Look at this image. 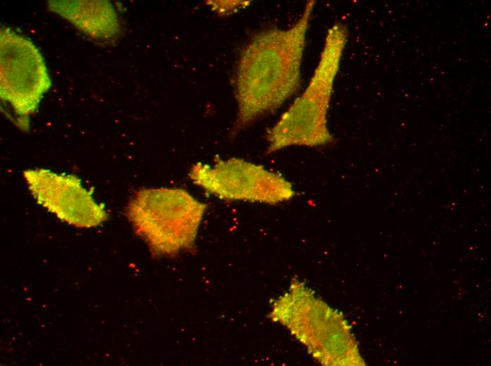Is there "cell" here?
Here are the masks:
<instances>
[{
	"mask_svg": "<svg viewBox=\"0 0 491 366\" xmlns=\"http://www.w3.org/2000/svg\"><path fill=\"white\" fill-rule=\"evenodd\" d=\"M315 4L309 1L289 28L271 27L250 38L242 50L235 75L236 135L274 113L301 87L306 33Z\"/></svg>",
	"mask_w": 491,
	"mask_h": 366,
	"instance_id": "1",
	"label": "cell"
},
{
	"mask_svg": "<svg viewBox=\"0 0 491 366\" xmlns=\"http://www.w3.org/2000/svg\"><path fill=\"white\" fill-rule=\"evenodd\" d=\"M348 35L347 27L341 23L329 28L309 84L267 132V154L291 146L318 147L334 141L327 117Z\"/></svg>",
	"mask_w": 491,
	"mask_h": 366,
	"instance_id": "2",
	"label": "cell"
},
{
	"mask_svg": "<svg viewBox=\"0 0 491 366\" xmlns=\"http://www.w3.org/2000/svg\"><path fill=\"white\" fill-rule=\"evenodd\" d=\"M207 205L177 187L138 190L125 214L132 228L157 258H175L195 251Z\"/></svg>",
	"mask_w": 491,
	"mask_h": 366,
	"instance_id": "3",
	"label": "cell"
},
{
	"mask_svg": "<svg viewBox=\"0 0 491 366\" xmlns=\"http://www.w3.org/2000/svg\"><path fill=\"white\" fill-rule=\"evenodd\" d=\"M269 317L285 326L322 365H365L346 320L301 282H293L274 302Z\"/></svg>",
	"mask_w": 491,
	"mask_h": 366,
	"instance_id": "4",
	"label": "cell"
},
{
	"mask_svg": "<svg viewBox=\"0 0 491 366\" xmlns=\"http://www.w3.org/2000/svg\"><path fill=\"white\" fill-rule=\"evenodd\" d=\"M188 177L206 193L224 201L274 205L295 196L292 184L282 175L238 158L216 156L212 164L195 163Z\"/></svg>",
	"mask_w": 491,
	"mask_h": 366,
	"instance_id": "5",
	"label": "cell"
},
{
	"mask_svg": "<svg viewBox=\"0 0 491 366\" xmlns=\"http://www.w3.org/2000/svg\"><path fill=\"white\" fill-rule=\"evenodd\" d=\"M51 86L43 58L29 40L10 28L1 30V98L14 111L16 124L29 127V117Z\"/></svg>",
	"mask_w": 491,
	"mask_h": 366,
	"instance_id": "6",
	"label": "cell"
},
{
	"mask_svg": "<svg viewBox=\"0 0 491 366\" xmlns=\"http://www.w3.org/2000/svg\"><path fill=\"white\" fill-rule=\"evenodd\" d=\"M23 175L35 201L69 225L88 229L107 220L104 206L93 198L76 177L47 169L26 170Z\"/></svg>",
	"mask_w": 491,
	"mask_h": 366,
	"instance_id": "7",
	"label": "cell"
},
{
	"mask_svg": "<svg viewBox=\"0 0 491 366\" xmlns=\"http://www.w3.org/2000/svg\"><path fill=\"white\" fill-rule=\"evenodd\" d=\"M48 6L92 38L113 40L121 33L117 13L107 1H50Z\"/></svg>",
	"mask_w": 491,
	"mask_h": 366,
	"instance_id": "8",
	"label": "cell"
},
{
	"mask_svg": "<svg viewBox=\"0 0 491 366\" xmlns=\"http://www.w3.org/2000/svg\"><path fill=\"white\" fill-rule=\"evenodd\" d=\"M210 2L212 3H208V4L212 9L223 15L236 12L249 4V1H212Z\"/></svg>",
	"mask_w": 491,
	"mask_h": 366,
	"instance_id": "9",
	"label": "cell"
}]
</instances>
